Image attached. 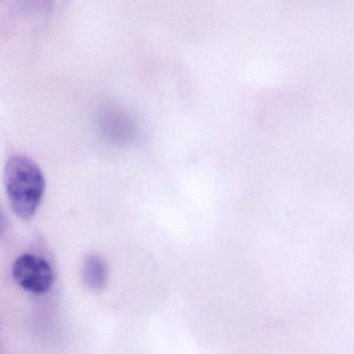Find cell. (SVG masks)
I'll return each instance as SVG.
<instances>
[{
    "instance_id": "1",
    "label": "cell",
    "mask_w": 354,
    "mask_h": 354,
    "mask_svg": "<svg viewBox=\"0 0 354 354\" xmlns=\"http://www.w3.org/2000/svg\"><path fill=\"white\" fill-rule=\"evenodd\" d=\"M3 185L15 214L23 220L32 218L46 189L45 176L39 165L26 156H12L4 166Z\"/></svg>"
},
{
    "instance_id": "2",
    "label": "cell",
    "mask_w": 354,
    "mask_h": 354,
    "mask_svg": "<svg viewBox=\"0 0 354 354\" xmlns=\"http://www.w3.org/2000/svg\"><path fill=\"white\" fill-rule=\"evenodd\" d=\"M12 276L23 290L37 295L49 292L55 281L51 264L45 258L30 253L22 254L15 260Z\"/></svg>"
},
{
    "instance_id": "3",
    "label": "cell",
    "mask_w": 354,
    "mask_h": 354,
    "mask_svg": "<svg viewBox=\"0 0 354 354\" xmlns=\"http://www.w3.org/2000/svg\"><path fill=\"white\" fill-rule=\"evenodd\" d=\"M82 279L91 290H102L107 284V264L100 256H88L83 263Z\"/></svg>"
},
{
    "instance_id": "4",
    "label": "cell",
    "mask_w": 354,
    "mask_h": 354,
    "mask_svg": "<svg viewBox=\"0 0 354 354\" xmlns=\"http://www.w3.org/2000/svg\"><path fill=\"white\" fill-rule=\"evenodd\" d=\"M6 227H8V223H6V216H4L2 210L0 209V235L6 232Z\"/></svg>"
}]
</instances>
